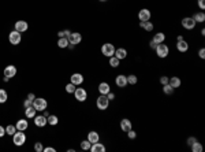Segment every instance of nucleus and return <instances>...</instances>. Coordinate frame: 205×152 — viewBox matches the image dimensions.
Segmentation results:
<instances>
[{"mask_svg": "<svg viewBox=\"0 0 205 152\" xmlns=\"http://www.w3.org/2000/svg\"><path fill=\"white\" fill-rule=\"evenodd\" d=\"M25 141H26V134H25L23 132H21V130H16L12 134V143L15 144L16 147L23 145Z\"/></svg>", "mask_w": 205, "mask_h": 152, "instance_id": "1", "label": "nucleus"}, {"mask_svg": "<svg viewBox=\"0 0 205 152\" xmlns=\"http://www.w3.org/2000/svg\"><path fill=\"white\" fill-rule=\"evenodd\" d=\"M96 105H97V108L101 111L107 110L109 105V99L107 97V95H100V96L97 97V100H96Z\"/></svg>", "mask_w": 205, "mask_h": 152, "instance_id": "2", "label": "nucleus"}, {"mask_svg": "<svg viewBox=\"0 0 205 152\" xmlns=\"http://www.w3.org/2000/svg\"><path fill=\"white\" fill-rule=\"evenodd\" d=\"M155 51H156V55H157L159 58H161V59L167 58V56H168V54H169L168 45L164 44V43H161V44H157V47H156Z\"/></svg>", "mask_w": 205, "mask_h": 152, "instance_id": "3", "label": "nucleus"}, {"mask_svg": "<svg viewBox=\"0 0 205 152\" xmlns=\"http://www.w3.org/2000/svg\"><path fill=\"white\" fill-rule=\"evenodd\" d=\"M33 107L37 111H44L48 107V102H46L44 97H36V99L33 100Z\"/></svg>", "mask_w": 205, "mask_h": 152, "instance_id": "4", "label": "nucleus"}, {"mask_svg": "<svg viewBox=\"0 0 205 152\" xmlns=\"http://www.w3.org/2000/svg\"><path fill=\"white\" fill-rule=\"evenodd\" d=\"M115 50H116V48L114 47V44L105 43V44H103V47H101V54H103L104 56H107V58H111V56H114Z\"/></svg>", "mask_w": 205, "mask_h": 152, "instance_id": "5", "label": "nucleus"}, {"mask_svg": "<svg viewBox=\"0 0 205 152\" xmlns=\"http://www.w3.org/2000/svg\"><path fill=\"white\" fill-rule=\"evenodd\" d=\"M8 40H10V43L12 45H18L22 40V34L16 30H12L10 34H8Z\"/></svg>", "mask_w": 205, "mask_h": 152, "instance_id": "6", "label": "nucleus"}, {"mask_svg": "<svg viewBox=\"0 0 205 152\" xmlns=\"http://www.w3.org/2000/svg\"><path fill=\"white\" fill-rule=\"evenodd\" d=\"M196 21L193 19L191 17H186L182 19V26L186 29V30H193L194 28H196Z\"/></svg>", "mask_w": 205, "mask_h": 152, "instance_id": "7", "label": "nucleus"}, {"mask_svg": "<svg viewBox=\"0 0 205 152\" xmlns=\"http://www.w3.org/2000/svg\"><path fill=\"white\" fill-rule=\"evenodd\" d=\"M74 96H75V99L78 100V102H85V100L87 99V92L85 91L84 88H75Z\"/></svg>", "mask_w": 205, "mask_h": 152, "instance_id": "8", "label": "nucleus"}, {"mask_svg": "<svg viewBox=\"0 0 205 152\" xmlns=\"http://www.w3.org/2000/svg\"><path fill=\"white\" fill-rule=\"evenodd\" d=\"M150 17H152V14H150V11L148 9H141L138 12V19L139 22H146V21H150Z\"/></svg>", "mask_w": 205, "mask_h": 152, "instance_id": "9", "label": "nucleus"}, {"mask_svg": "<svg viewBox=\"0 0 205 152\" xmlns=\"http://www.w3.org/2000/svg\"><path fill=\"white\" fill-rule=\"evenodd\" d=\"M67 39H68V43L73 44V45H77V44H79V43L82 41V36H81V33H78V32L70 33V36H68Z\"/></svg>", "mask_w": 205, "mask_h": 152, "instance_id": "10", "label": "nucleus"}, {"mask_svg": "<svg viewBox=\"0 0 205 152\" xmlns=\"http://www.w3.org/2000/svg\"><path fill=\"white\" fill-rule=\"evenodd\" d=\"M29 29V25H27L26 21H16L15 25H14V30L19 32V33H23Z\"/></svg>", "mask_w": 205, "mask_h": 152, "instance_id": "11", "label": "nucleus"}, {"mask_svg": "<svg viewBox=\"0 0 205 152\" xmlns=\"http://www.w3.org/2000/svg\"><path fill=\"white\" fill-rule=\"evenodd\" d=\"M4 77H8L11 80L12 77H15V74H16V67L14 66V64H8V66H5L4 67Z\"/></svg>", "mask_w": 205, "mask_h": 152, "instance_id": "12", "label": "nucleus"}, {"mask_svg": "<svg viewBox=\"0 0 205 152\" xmlns=\"http://www.w3.org/2000/svg\"><path fill=\"white\" fill-rule=\"evenodd\" d=\"M115 84H116L118 88H126V85H127V75L119 74L115 78Z\"/></svg>", "mask_w": 205, "mask_h": 152, "instance_id": "13", "label": "nucleus"}, {"mask_svg": "<svg viewBox=\"0 0 205 152\" xmlns=\"http://www.w3.org/2000/svg\"><path fill=\"white\" fill-rule=\"evenodd\" d=\"M33 119H34V125L37 127H44L46 123H48V121H46V116H44V115H36Z\"/></svg>", "mask_w": 205, "mask_h": 152, "instance_id": "14", "label": "nucleus"}, {"mask_svg": "<svg viewBox=\"0 0 205 152\" xmlns=\"http://www.w3.org/2000/svg\"><path fill=\"white\" fill-rule=\"evenodd\" d=\"M70 80H71V84H74L75 86L81 85V84L84 82V75L79 74V73H74V74L70 77Z\"/></svg>", "mask_w": 205, "mask_h": 152, "instance_id": "15", "label": "nucleus"}, {"mask_svg": "<svg viewBox=\"0 0 205 152\" xmlns=\"http://www.w3.org/2000/svg\"><path fill=\"white\" fill-rule=\"evenodd\" d=\"M176 50L179 51V52H187L189 51V44H187V41H186L185 39L183 40H180V41H176Z\"/></svg>", "mask_w": 205, "mask_h": 152, "instance_id": "16", "label": "nucleus"}, {"mask_svg": "<svg viewBox=\"0 0 205 152\" xmlns=\"http://www.w3.org/2000/svg\"><path fill=\"white\" fill-rule=\"evenodd\" d=\"M120 129H122L123 132H128L130 129H133V123H131L130 119H127V118L122 119V121H120Z\"/></svg>", "mask_w": 205, "mask_h": 152, "instance_id": "17", "label": "nucleus"}, {"mask_svg": "<svg viewBox=\"0 0 205 152\" xmlns=\"http://www.w3.org/2000/svg\"><path fill=\"white\" fill-rule=\"evenodd\" d=\"M98 92H100V95H108L109 92H111V86H109V84H107V82L98 84Z\"/></svg>", "mask_w": 205, "mask_h": 152, "instance_id": "18", "label": "nucleus"}, {"mask_svg": "<svg viewBox=\"0 0 205 152\" xmlns=\"http://www.w3.org/2000/svg\"><path fill=\"white\" fill-rule=\"evenodd\" d=\"M16 130H21V132H25V130L29 127V122L26 121V119H19L18 122H16Z\"/></svg>", "mask_w": 205, "mask_h": 152, "instance_id": "19", "label": "nucleus"}, {"mask_svg": "<svg viewBox=\"0 0 205 152\" xmlns=\"http://www.w3.org/2000/svg\"><path fill=\"white\" fill-rule=\"evenodd\" d=\"M114 56H116L119 60H123V59H126V56H127V51H126L125 48H118V50H115Z\"/></svg>", "mask_w": 205, "mask_h": 152, "instance_id": "20", "label": "nucleus"}, {"mask_svg": "<svg viewBox=\"0 0 205 152\" xmlns=\"http://www.w3.org/2000/svg\"><path fill=\"white\" fill-rule=\"evenodd\" d=\"M90 151H92V152H105V147H104L100 141H97V143L92 144V147H90Z\"/></svg>", "mask_w": 205, "mask_h": 152, "instance_id": "21", "label": "nucleus"}, {"mask_svg": "<svg viewBox=\"0 0 205 152\" xmlns=\"http://www.w3.org/2000/svg\"><path fill=\"white\" fill-rule=\"evenodd\" d=\"M36 112H37V110H36L33 105H30V107H26L25 108V115H26V118L29 119H33L36 116Z\"/></svg>", "mask_w": 205, "mask_h": 152, "instance_id": "22", "label": "nucleus"}, {"mask_svg": "<svg viewBox=\"0 0 205 152\" xmlns=\"http://www.w3.org/2000/svg\"><path fill=\"white\" fill-rule=\"evenodd\" d=\"M152 40L156 43V44H161V43L166 41V34H164L163 32H159V33H156L155 36H153Z\"/></svg>", "mask_w": 205, "mask_h": 152, "instance_id": "23", "label": "nucleus"}, {"mask_svg": "<svg viewBox=\"0 0 205 152\" xmlns=\"http://www.w3.org/2000/svg\"><path fill=\"white\" fill-rule=\"evenodd\" d=\"M168 84H169V85H171L174 89H176V88H179V86H180L182 81H180L179 77H171V78L168 80Z\"/></svg>", "mask_w": 205, "mask_h": 152, "instance_id": "24", "label": "nucleus"}, {"mask_svg": "<svg viewBox=\"0 0 205 152\" xmlns=\"http://www.w3.org/2000/svg\"><path fill=\"white\" fill-rule=\"evenodd\" d=\"M191 18L196 21V23H202V22H205V14H204L202 11L196 12V14H194Z\"/></svg>", "mask_w": 205, "mask_h": 152, "instance_id": "25", "label": "nucleus"}, {"mask_svg": "<svg viewBox=\"0 0 205 152\" xmlns=\"http://www.w3.org/2000/svg\"><path fill=\"white\" fill-rule=\"evenodd\" d=\"M191 148V152H202V149H204V147H202V144L200 143L198 140H196L193 144L190 145Z\"/></svg>", "mask_w": 205, "mask_h": 152, "instance_id": "26", "label": "nucleus"}, {"mask_svg": "<svg viewBox=\"0 0 205 152\" xmlns=\"http://www.w3.org/2000/svg\"><path fill=\"white\" fill-rule=\"evenodd\" d=\"M87 140H89L92 144H94V143H97V141H100V136H98L97 132H89Z\"/></svg>", "mask_w": 205, "mask_h": 152, "instance_id": "27", "label": "nucleus"}, {"mask_svg": "<svg viewBox=\"0 0 205 152\" xmlns=\"http://www.w3.org/2000/svg\"><path fill=\"white\" fill-rule=\"evenodd\" d=\"M68 39L67 37H59V40H57V47L59 48H67L68 47Z\"/></svg>", "mask_w": 205, "mask_h": 152, "instance_id": "28", "label": "nucleus"}, {"mask_svg": "<svg viewBox=\"0 0 205 152\" xmlns=\"http://www.w3.org/2000/svg\"><path fill=\"white\" fill-rule=\"evenodd\" d=\"M139 26H141L144 30H146V32H152L153 30V22H149V21H146V22H139Z\"/></svg>", "mask_w": 205, "mask_h": 152, "instance_id": "29", "label": "nucleus"}, {"mask_svg": "<svg viewBox=\"0 0 205 152\" xmlns=\"http://www.w3.org/2000/svg\"><path fill=\"white\" fill-rule=\"evenodd\" d=\"M174 91H175V89L172 88L169 84H166V85H163V93H164V95H172V93H174Z\"/></svg>", "mask_w": 205, "mask_h": 152, "instance_id": "30", "label": "nucleus"}, {"mask_svg": "<svg viewBox=\"0 0 205 152\" xmlns=\"http://www.w3.org/2000/svg\"><path fill=\"white\" fill-rule=\"evenodd\" d=\"M119 64H120V60L116 56H111V58H109V66L111 67H118Z\"/></svg>", "mask_w": 205, "mask_h": 152, "instance_id": "31", "label": "nucleus"}, {"mask_svg": "<svg viewBox=\"0 0 205 152\" xmlns=\"http://www.w3.org/2000/svg\"><path fill=\"white\" fill-rule=\"evenodd\" d=\"M46 121H48V123H49V125L55 126V125H57L59 119H57V116H56V115H49V116H46Z\"/></svg>", "mask_w": 205, "mask_h": 152, "instance_id": "32", "label": "nucleus"}, {"mask_svg": "<svg viewBox=\"0 0 205 152\" xmlns=\"http://www.w3.org/2000/svg\"><path fill=\"white\" fill-rule=\"evenodd\" d=\"M137 82H138V78H137L135 74L127 75V84H130V85H135Z\"/></svg>", "mask_w": 205, "mask_h": 152, "instance_id": "33", "label": "nucleus"}, {"mask_svg": "<svg viewBox=\"0 0 205 152\" xmlns=\"http://www.w3.org/2000/svg\"><path fill=\"white\" fill-rule=\"evenodd\" d=\"M90 147H92V143L89 140H84L81 143V149H84V151H90Z\"/></svg>", "mask_w": 205, "mask_h": 152, "instance_id": "34", "label": "nucleus"}, {"mask_svg": "<svg viewBox=\"0 0 205 152\" xmlns=\"http://www.w3.org/2000/svg\"><path fill=\"white\" fill-rule=\"evenodd\" d=\"M15 132H16V126H15V125H8V126L5 127V134L12 136Z\"/></svg>", "mask_w": 205, "mask_h": 152, "instance_id": "35", "label": "nucleus"}, {"mask_svg": "<svg viewBox=\"0 0 205 152\" xmlns=\"http://www.w3.org/2000/svg\"><path fill=\"white\" fill-rule=\"evenodd\" d=\"M7 99H8V95H7V92L4 91V89H0V103H5L7 102Z\"/></svg>", "mask_w": 205, "mask_h": 152, "instance_id": "36", "label": "nucleus"}, {"mask_svg": "<svg viewBox=\"0 0 205 152\" xmlns=\"http://www.w3.org/2000/svg\"><path fill=\"white\" fill-rule=\"evenodd\" d=\"M75 88L77 86L74 85V84H67V85H66V92H67V93H74V91H75Z\"/></svg>", "mask_w": 205, "mask_h": 152, "instance_id": "37", "label": "nucleus"}, {"mask_svg": "<svg viewBox=\"0 0 205 152\" xmlns=\"http://www.w3.org/2000/svg\"><path fill=\"white\" fill-rule=\"evenodd\" d=\"M34 151H36V152H43V151H44L43 143H40V141H38V143H36V144H34Z\"/></svg>", "mask_w": 205, "mask_h": 152, "instance_id": "38", "label": "nucleus"}, {"mask_svg": "<svg viewBox=\"0 0 205 152\" xmlns=\"http://www.w3.org/2000/svg\"><path fill=\"white\" fill-rule=\"evenodd\" d=\"M126 133H127V137L130 138V140H133V138H135V137H137V133L134 132L133 129H130L128 132H126Z\"/></svg>", "mask_w": 205, "mask_h": 152, "instance_id": "39", "label": "nucleus"}, {"mask_svg": "<svg viewBox=\"0 0 205 152\" xmlns=\"http://www.w3.org/2000/svg\"><path fill=\"white\" fill-rule=\"evenodd\" d=\"M70 33H71L70 30H60L59 33H57V36L59 37H68L70 36Z\"/></svg>", "mask_w": 205, "mask_h": 152, "instance_id": "40", "label": "nucleus"}, {"mask_svg": "<svg viewBox=\"0 0 205 152\" xmlns=\"http://www.w3.org/2000/svg\"><path fill=\"white\" fill-rule=\"evenodd\" d=\"M168 80H169V78L167 77V75H161V77H160V84H161V85H166V84H168Z\"/></svg>", "mask_w": 205, "mask_h": 152, "instance_id": "41", "label": "nucleus"}, {"mask_svg": "<svg viewBox=\"0 0 205 152\" xmlns=\"http://www.w3.org/2000/svg\"><path fill=\"white\" fill-rule=\"evenodd\" d=\"M30 105H33V100H29V99H26L23 102V107L26 108V107H30Z\"/></svg>", "mask_w": 205, "mask_h": 152, "instance_id": "42", "label": "nucleus"}, {"mask_svg": "<svg viewBox=\"0 0 205 152\" xmlns=\"http://www.w3.org/2000/svg\"><path fill=\"white\" fill-rule=\"evenodd\" d=\"M197 3H198V7L201 10H205V0H197Z\"/></svg>", "mask_w": 205, "mask_h": 152, "instance_id": "43", "label": "nucleus"}, {"mask_svg": "<svg viewBox=\"0 0 205 152\" xmlns=\"http://www.w3.org/2000/svg\"><path fill=\"white\" fill-rule=\"evenodd\" d=\"M198 56L201 59H205V48H201V50L198 51Z\"/></svg>", "mask_w": 205, "mask_h": 152, "instance_id": "44", "label": "nucleus"}, {"mask_svg": "<svg viewBox=\"0 0 205 152\" xmlns=\"http://www.w3.org/2000/svg\"><path fill=\"white\" fill-rule=\"evenodd\" d=\"M196 140H197L196 137H189V138H187V141H186V144H187V145L190 147L191 144H193V143H194V141H196Z\"/></svg>", "mask_w": 205, "mask_h": 152, "instance_id": "45", "label": "nucleus"}, {"mask_svg": "<svg viewBox=\"0 0 205 152\" xmlns=\"http://www.w3.org/2000/svg\"><path fill=\"white\" fill-rule=\"evenodd\" d=\"M149 47L152 48V50H156V47H157V44H156L153 40H150V43H149Z\"/></svg>", "mask_w": 205, "mask_h": 152, "instance_id": "46", "label": "nucleus"}, {"mask_svg": "<svg viewBox=\"0 0 205 152\" xmlns=\"http://www.w3.org/2000/svg\"><path fill=\"white\" fill-rule=\"evenodd\" d=\"M43 152H55V148H52V147H46V148H44Z\"/></svg>", "mask_w": 205, "mask_h": 152, "instance_id": "47", "label": "nucleus"}, {"mask_svg": "<svg viewBox=\"0 0 205 152\" xmlns=\"http://www.w3.org/2000/svg\"><path fill=\"white\" fill-rule=\"evenodd\" d=\"M4 134H5V127L0 126V137H3Z\"/></svg>", "mask_w": 205, "mask_h": 152, "instance_id": "48", "label": "nucleus"}, {"mask_svg": "<svg viewBox=\"0 0 205 152\" xmlns=\"http://www.w3.org/2000/svg\"><path fill=\"white\" fill-rule=\"evenodd\" d=\"M107 97H108L109 100H114V99H115V93H112V92H109V93L107 95Z\"/></svg>", "mask_w": 205, "mask_h": 152, "instance_id": "49", "label": "nucleus"}, {"mask_svg": "<svg viewBox=\"0 0 205 152\" xmlns=\"http://www.w3.org/2000/svg\"><path fill=\"white\" fill-rule=\"evenodd\" d=\"M27 99H29V100H34V99H36V96H34L33 93H29V95H27Z\"/></svg>", "mask_w": 205, "mask_h": 152, "instance_id": "50", "label": "nucleus"}, {"mask_svg": "<svg viewBox=\"0 0 205 152\" xmlns=\"http://www.w3.org/2000/svg\"><path fill=\"white\" fill-rule=\"evenodd\" d=\"M43 112H44V116H49V112H48V111H46V110H44Z\"/></svg>", "mask_w": 205, "mask_h": 152, "instance_id": "51", "label": "nucleus"}, {"mask_svg": "<svg viewBox=\"0 0 205 152\" xmlns=\"http://www.w3.org/2000/svg\"><path fill=\"white\" fill-rule=\"evenodd\" d=\"M180 40H183V36H178L176 37V41H180Z\"/></svg>", "mask_w": 205, "mask_h": 152, "instance_id": "52", "label": "nucleus"}, {"mask_svg": "<svg viewBox=\"0 0 205 152\" xmlns=\"http://www.w3.org/2000/svg\"><path fill=\"white\" fill-rule=\"evenodd\" d=\"M3 81H4V82H8V81H10V78H8V77H4V78H3Z\"/></svg>", "mask_w": 205, "mask_h": 152, "instance_id": "53", "label": "nucleus"}, {"mask_svg": "<svg viewBox=\"0 0 205 152\" xmlns=\"http://www.w3.org/2000/svg\"><path fill=\"white\" fill-rule=\"evenodd\" d=\"M98 2H107V0H98Z\"/></svg>", "mask_w": 205, "mask_h": 152, "instance_id": "54", "label": "nucleus"}]
</instances>
